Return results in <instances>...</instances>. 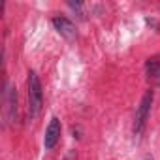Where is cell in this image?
Here are the masks:
<instances>
[{"label": "cell", "instance_id": "6da1fadb", "mask_svg": "<svg viewBox=\"0 0 160 160\" xmlns=\"http://www.w3.org/2000/svg\"><path fill=\"white\" fill-rule=\"evenodd\" d=\"M43 106V92H42V83L36 72H28V117L34 121Z\"/></svg>", "mask_w": 160, "mask_h": 160}, {"label": "cell", "instance_id": "7a4b0ae2", "mask_svg": "<svg viewBox=\"0 0 160 160\" xmlns=\"http://www.w3.org/2000/svg\"><path fill=\"white\" fill-rule=\"evenodd\" d=\"M151 104H152V91H147L136 109V117H134V134L136 136H139L145 128V122H147V117L151 111Z\"/></svg>", "mask_w": 160, "mask_h": 160}, {"label": "cell", "instance_id": "3957f363", "mask_svg": "<svg viewBox=\"0 0 160 160\" xmlns=\"http://www.w3.org/2000/svg\"><path fill=\"white\" fill-rule=\"evenodd\" d=\"M60 132H62L60 121H58L57 117H53V119L49 121V126H47V130H45V138H43V147H45L47 151H51V149L58 143V139H60Z\"/></svg>", "mask_w": 160, "mask_h": 160}, {"label": "cell", "instance_id": "277c9868", "mask_svg": "<svg viewBox=\"0 0 160 160\" xmlns=\"http://www.w3.org/2000/svg\"><path fill=\"white\" fill-rule=\"evenodd\" d=\"M53 27L57 28V32L60 36H64L66 40H75L77 32H75V27L70 19L66 17H53Z\"/></svg>", "mask_w": 160, "mask_h": 160}, {"label": "cell", "instance_id": "5b68a950", "mask_svg": "<svg viewBox=\"0 0 160 160\" xmlns=\"http://www.w3.org/2000/svg\"><path fill=\"white\" fill-rule=\"evenodd\" d=\"M145 72H147V79L152 85H160V55H154V57L147 58Z\"/></svg>", "mask_w": 160, "mask_h": 160}, {"label": "cell", "instance_id": "8992f818", "mask_svg": "<svg viewBox=\"0 0 160 160\" xmlns=\"http://www.w3.org/2000/svg\"><path fill=\"white\" fill-rule=\"evenodd\" d=\"M8 109H10L12 122H15L17 121V91H13V89L8 91Z\"/></svg>", "mask_w": 160, "mask_h": 160}, {"label": "cell", "instance_id": "52a82bcc", "mask_svg": "<svg viewBox=\"0 0 160 160\" xmlns=\"http://www.w3.org/2000/svg\"><path fill=\"white\" fill-rule=\"evenodd\" d=\"M64 160H72V156H70V158H64Z\"/></svg>", "mask_w": 160, "mask_h": 160}, {"label": "cell", "instance_id": "ba28073f", "mask_svg": "<svg viewBox=\"0 0 160 160\" xmlns=\"http://www.w3.org/2000/svg\"><path fill=\"white\" fill-rule=\"evenodd\" d=\"M145 160H151V158H149V156H147V158H145Z\"/></svg>", "mask_w": 160, "mask_h": 160}]
</instances>
